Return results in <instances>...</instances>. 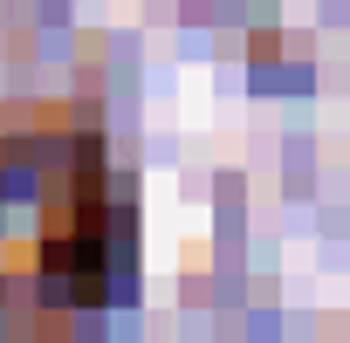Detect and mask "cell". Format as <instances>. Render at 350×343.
<instances>
[{"mask_svg":"<svg viewBox=\"0 0 350 343\" xmlns=\"http://www.w3.org/2000/svg\"><path fill=\"white\" fill-rule=\"evenodd\" d=\"M131 282V193L110 172L96 110L8 103L0 110V309H49L62 329L76 309L117 302Z\"/></svg>","mask_w":350,"mask_h":343,"instance_id":"obj_1","label":"cell"}]
</instances>
